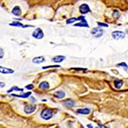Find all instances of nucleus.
Segmentation results:
<instances>
[{"label": "nucleus", "mask_w": 128, "mask_h": 128, "mask_svg": "<svg viewBox=\"0 0 128 128\" xmlns=\"http://www.w3.org/2000/svg\"><path fill=\"white\" fill-rule=\"evenodd\" d=\"M40 115H41V117L44 119L49 120L52 118L53 115V112L50 109H45L42 112Z\"/></svg>", "instance_id": "f257e3e1"}, {"label": "nucleus", "mask_w": 128, "mask_h": 128, "mask_svg": "<svg viewBox=\"0 0 128 128\" xmlns=\"http://www.w3.org/2000/svg\"><path fill=\"white\" fill-rule=\"evenodd\" d=\"M125 33L119 31H115L112 33V36L115 40L123 39L125 37Z\"/></svg>", "instance_id": "f03ea898"}, {"label": "nucleus", "mask_w": 128, "mask_h": 128, "mask_svg": "<svg viewBox=\"0 0 128 128\" xmlns=\"http://www.w3.org/2000/svg\"><path fill=\"white\" fill-rule=\"evenodd\" d=\"M32 36L36 39H41L44 37V33L42 30L38 28H36L32 33Z\"/></svg>", "instance_id": "7ed1b4c3"}, {"label": "nucleus", "mask_w": 128, "mask_h": 128, "mask_svg": "<svg viewBox=\"0 0 128 128\" xmlns=\"http://www.w3.org/2000/svg\"><path fill=\"white\" fill-rule=\"evenodd\" d=\"M78 20L80 21L81 22L80 23H77L74 25L75 26H78V27H89L87 22L85 20V17H80L78 18Z\"/></svg>", "instance_id": "20e7f679"}, {"label": "nucleus", "mask_w": 128, "mask_h": 128, "mask_svg": "<svg viewBox=\"0 0 128 128\" xmlns=\"http://www.w3.org/2000/svg\"><path fill=\"white\" fill-rule=\"evenodd\" d=\"M104 31L100 28H94L91 31V33L96 37H99L102 35Z\"/></svg>", "instance_id": "39448f33"}, {"label": "nucleus", "mask_w": 128, "mask_h": 128, "mask_svg": "<svg viewBox=\"0 0 128 128\" xmlns=\"http://www.w3.org/2000/svg\"><path fill=\"white\" fill-rule=\"evenodd\" d=\"M36 108L35 105H28L24 108V112L26 114H30L35 111Z\"/></svg>", "instance_id": "423d86ee"}, {"label": "nucleus", "mask_w": 128, "mask_h": 128, "mask_svg": "<svg viewBox=\"0 0 128 128\" xmlns=\"http://www.w3.org/2000/svg\"><path fill=\"white\" fill-rule=\"evenodd\" d=\"M79 11L81 13L86 14L90 11V9L88 5L86 4H84L80 6Z\"/></svg>", "instance_id": "0eeeda50"}, {"label": "nucleus", "mask_w": 128, "mask_h": 128, "mask_svg": "<svg viewBox=\"0 0 128 128\" xmlns=\"http://www.w3.org/2000/svg\"><path fill=\"white\" fill-rule=\"evenodd\" d=\"M14 72V70L11 69L0 66V73L4 74H11Z\"/></svg>", "instance_id": "6e6552de"}, {"label": "nucleus", "mask_w": 128, "mask_h": 128, "mask_svg": "<svg viewBox=\"0 0 128 128\" xmlns=\"http://www.w3.org/2000/svg\"><path fill=\"white\" fill-rule=\"evenodd\" d=\"M12 13L15 16H20L22 14V10L19 6H15L12 11Z\"/></svg>", "instance_id": "1a4fd4ad"}, {"label": "nucleus", "mask_w": 128, "mask_h": 128, "mask_svg": "<svg viewBox=\"0 0 128 128\" xmlns=\"http://www.w3.org/2000/svg\"><path fill=\"white\" fill-rule=\"evenodd\" d=\"M45 61V58L44 57H36L34 58L32 60V62L34 64H39L40 63H42L43 62Z\"/></svg>", "instance_id": "9d476101"}, {"label": "nucleus", "mask_w": 128, "mask_h": 128, "mask_svg": "<svg viewBox=\"0 0 128 128\" xmlns=\"http://www.w3.org/2000/svg\"><path fill=\"white\" fill-rule=\"evenodd\" d=\"M65 58V57L63 55H58L52 58V61L54 63H61L63 61Z\"/></svg>", "instance_id": "9b49d317"}, {"label": "nucleus", "mask_w": 128, "mask_h": 128, "mask_svg": "<svg viewBox=\"0 0 128 128\" xmlns=\"http://www.w3.org/2000/svg\"><path fill=\"white\" fill-rule=\"evenodd\" d=\"M54 96L57 98L61 99L64 97L65 96V93L63 91H58L54 93Z\"/></svg>", "instance_id": "f8f14e48"}, {"label": "nucleus", "mask_w": 128, "mask_h": 128, "mask_svg": "<svg viewBox=\"0 0 128 128\" xmlns=\"http://www.w3.org/2000/svg\"><path fill=\"white\" fill-rule=\"evenodd\" d=\"M39 88L42 90H47L49 88V84L47 82H43L40 84Z\"/></svg>", "instance_id": "ddd939ff"}, {"label": "nucleus", "mask_w": 128, "mask_h": 128, "mask_svg": "<svg viewBox=\"0 0 128 128\" xmlns=\"http://www.w3.org/2000/svg\"><path fill=\"white\" fill-rule=\"evenodd\" d=\"M77 112L78 113H79L81 114H88L90 112V109L88 108H85V109H79V110H77Z\"/></svg>", "instance_id": "4468645a"}, {"label": "nucleus", "mask_w": 128, "mask_h": 128, "mask_svg": "<svg viewBox=\"0 0 128 128\" xmlns=\"http://www.w3.org/2000/svg\"><path fill=\"white\" fill-rule=\"evenodd\" d=\"M64 105L66 106H67V107H73L74 105V102L71 99H68V100H66V101H65L64 102Z\"/></svg>", "instance_id": "2eb2a0df"}, {"label": "nucleus", "mask_w": 128, "mask_h": 128, "mask_svg": "<svg viewBox=\"0 0 128 128\" xmlns=\"http://www.w3.org/2000/svg\"><path fill=\"white\" fill-rule=\"evenodd\" d=\"M115 87L117 89H120L123 85V82L121 80H116L114 82Z\"/></svg>", "instance_id": "dca6fc26"}, {"label": "nucleus", "mask_w": 128, "mask_h": 128, "mask_svg": "<svg viewBox=\"0 0 128 128\" xmlns=\"http://www.w3.org/2000/svg\"><path fill=\"white\" fill-rule=\"evenodd\" d=\"M31 94V92H28L26 93H24V94L21 95H15V94H12V96H15L17 97H22V98H27Z\"/></svg>", "instance_id": "f3484780"}, {"label": "nucleus", "mask_w": 128, "mask_h": 128, "mask_svg": "<svg viewBox=\"0 0 128 128\" xmlns=\"http://www.w3.org/2000/svg\"><path fill=\"white\" fill-rule=\"evenodd\" d=\"M23 90H24L23 89H20V88H18V87L15 86V87H12L11 88H10V90H8L7 92H8V93H10V92H12V91H23Z\"/></svg>", "instance_id": "a211bd4d"}, {"label": "nucleus", "mask_w": 128, "mask_h": 128, "mask_svg": "<svg viewBox=\"0 0 128 128\" xmlns=\"http://www.w3.org/2000/svg\"><path fill=\"white\" fill-rule=\"evenodd\" d=\"M77 21H79V20H78V18H69L68 20H67L66 23L67 24H69L73 23L75 22H76Z\"/></svg>", "instance_id": "6ab92c4d"}, {"label": "nucleus", "mask_w": 128, "mask_h": 128, "mask_svg": "<svg viewBox=\"0 0 128 128\" xmlns=\"http://www.w3.org/2000/svg\"><path fill=\"white\" fill-rule=\"evenodd\" d=\"M10 26H15V27H22L23 26V24H21L20 22H13L11 24H9Z\"/></svg>", "instance_id": "aec40b11"}, {"label": "nucleus", "mask_w": 128, "mask_h": 128, "mask_svg": "<svg viewBox=\"0 0 128 128\" xmlns=\"http://www.w3.org/2000/svg\"><path fill=\"white\" fill-rule=\"evenodd\" d=\"M118 66H123L124 67V68H125V70H127L128 69V66H127V64L126 63H124V62H123V63H121L117 65Z\"/></svg>", "instance_id": "412c9836"}, {"label": "nucleus", "mask_w": 128, "mask_h": 128, "mask_svg": "<svg viewBox=\"0 0 128 128\" xmlns=\"http://www.w3.org/2000/svg\"><path fill=\"white\" fill-rule=\"evenodd\" d=\"M4 51H3L2 48H0V58H2L3 57H4Z\"/></svg>", "instance_id": "4be33fe9"}, {"label": "nucleus", "mask_w": 128, "mask_h": 128, "mask_svg": "<svg viewBox=\"0 0 128 128\" xmlns=\"http://www.w3.org/2000/svg\"><path fill=\"white\" fill-rule=\"evenodd\" d=\"M60 66L59 65H54V66H47V67H44L43 69H48L50 68H55V67H60Z\"/></svg>", "instance_id": "5701e85b"}, {"label": "nucleus", "mask_w": 128, "mask_h": 128, "mask_svg": "<svg viewBox=\"0 0 128 128\" xmlns=\"http://www.w3.org/2000/svg\"><path fill=\"white\" fill-rule=\"evenodd\" d=\"M98 25L101 27H108V24H106L105 23H98Z\"/></svg>", "instance_id": "b1692460"}, {"label": "nucleus", "mask_w": 128, "mask_h": 128, "mask_svg": "<svg viewBox=\"0 0 128 128\" xmlns=\"http://www.w3.org/2000/svg\"><path fill=\"white\" fill-rule=\"evenodd\" d=\"M33 87H34V86L32 85V84H30V85H27V86H26L25 88L28 90H32L33 88Z\"/></svg>", "instance_id": "393cba45"}, {"label": "nucleus", "mask_w": 128, "mask_h": 128, "mask_svg": "<svg viewBox=\"0 0 128 128\" xmlns=\"http://www.w3.org/2000/svg\"><path fill=\"white\" fill-rule=\"evenodd\" d=\"M5 86V83L3 82H0V87H1V88H4Z\"/></svg>", "instance_id": "a878e982"}, {"label": "nucleus", "mask_w": 128, "mask_h": 128, "mask_svg": "<svg viewBox=\"0 0 128 128\" xmlns=\"http://www.w3.org/2000/svg\"><path fill=\"white\" fill-rule=\"evenodd\" d=\"M99 127L100 128H108L106 127L105 126L102 125V124H99Z\"/></svg>", "instance_id": "bb28decb"}, {"label": "nucleus", "mask_w": 128, "mask_h": 128, "mask_svg": "<svg viewBox=\"0 0 128 128\" xmlns=\"http://www.w3.org/2000/svg\"><path fill=\"white\" fill-rule=\"evenodd\" d=\"M87 127H88V128H93V126H92V124H88V125H87Z\"/></svg>", "instance_id": "cd10ccee"}, {"label": "nucleus", "mask_w": 128, "mask_h": 128, "mask_svg": "<svg viewBox=\"0 0 128 128\" xmlns=\"http://www.w3.org/2000/svg\"><path fill=\"white\" fill-rule=\"evenodd\" d=\"M126 32H127V34H128V29H127V31H126Z\"/></svg>", "instance_id": "c85d7f7f"}]
</instances>
